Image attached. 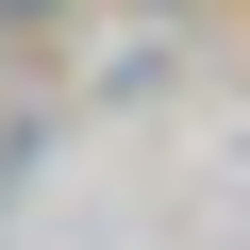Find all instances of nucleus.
Listing matches in <instances>:
<instances>
[{
  "label": "nucleus",
  "mask_w": 250,
  "mask_h": 250,
  "mask_svg": "<svg viewBox=\"0 0 250 250\" xmlns=\"http://www.w3.org/2000/svg\"><path fill=\"white\" fill-rule=\"evenodd\" d=\"M0 17H50V0H0Z\"/></svg>",
  "instance_id": "1"
}]
</instances>
